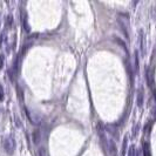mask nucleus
Returning <instances> with one entry per match:
<instances>
[{
    "mask_svg": "<svg viewBox=\"0 0 156 156\" xmlns=\"http://www.w3.org/2000/svg\"><path fill=\"white\" fill-rule=\"evenodd\" d=\"M117 23L121 27V31L125 34V37L129 40V19H128V14H120L117 18Z\"/></svg>",
    "mask_w": 156,
    "mask_h": 156,
    "instance_id": "f257e3e1",
    "label": "nucleus"
},
{
    "mask_svg": "<svg viewBox=\"0 0 156 156\" xmlns=\"http://www.w3.org/2000/svg\"><path fill=\"white\" fill-rule=\"evenodd\" d=\"M2 146H4V149L5 151L7 153L8 155H12L13 154V149H14V146H12V141L9 140L8 137H6L4 142H2Z\"/></svg>",
    "mask_w": 156,
    "mask_h": 156,
    "instance_id": "f03ea898",
    "label": "nucleus"
},
{
    "mask_svg": "<svg viewBox=\"0 0 156 156\" xmlns=\"http://www.w3.org/2000/svg\"><path fill=\"white\" fill-rule=\"evenodd\" d=\"M140 49H141V56H144L146 55V37H144V33L141 30L140 31Z\"/></svg>",
    "mask_w": 156,
    "mask_h": 156,
    "instance_id": "7ed1b4c3",
    "label": "nucleus"
},
{
    "mask_svg": "<svg viewBox=\"0 0 156 156\" xmlns=\"http://www.w3.org/2000/svg\"><path fill=\"white\" fill-rule=\"evenodd\" d=\"M108 150H109V154L112 156H117L116 144H115V141L113 140V139L108 140Z\"/></svg>",
    "mask_w": 156,
    "mask_h": 156,
    "instance_id": "20e7f679",
    "label": "nucleus"
},
{
    "mask_svg": "<svg viewBox=\"0 0 156 156\" xmlns=\"http://www.w3.org/2000/svg\"><path fill=\"white\" fill-rule=\"evenodd\" d=\"M32 140L34 144H39L40 141H41V132L39 129H35L33 133H32Z\"/></svg>",
    "mask_w": 156,
    "mask_h": 156,
    "instance_id": "39448f33",
    "label": "nucleus"
},
{
    "mask_svg": "<svg viewBox=\"0 0 156 156\" xmlns=\"http://www.w3.org/2000/svg\"><path fill=\"white\" fill-rule=\"evenodd\" d=\"M136 102H137V106L139 107H142L143 102H144V94H143V88H140L139 92H137V99H136Z\"/></svg>",
    "mask_w": 156,
    "mask_h": 156,
    "instance_id": "423d86ee",
    "label": "nucleus"
},
{
    "mask_svg": "<svg viewBox=\"0 0 156 156\" xmlns=\"http://www.w3.org/2000/svg\"><path fill=\"white\" fill-rule=\"evenodd\" d=\"M23 31L26 33H30L31 28H30V25H28V19H27V14L25 13L23 18Z\"/></svg>",
    "mask_w": 156,
    "mask_h": 156,
    "instance_id": "0eeeda50",
    "label": "nucleus"
},
{
    "mask_svg": "<svg viewBox=\"0 0 156 156\" xmlns=\"http://www.w3.org/2000/svg\"><path fill=\"white\" fill-rule=\"evenodd\" d=\"M135 56H134V61H135V66H134V68H135V73H137L139 72V54H137V52H135Z\"/></svg>",
    "mask_w": 156,
    "mask_h": 156,
    "instance_id": "6e6552de",
    "label": "nucleus"
},
{
    "mask_svg": "<svg viewBox=\"0 0 156 156\" xmlns=\"http://www.w3.org/2000/svg\"><path fill=\"white\" fill-rule=\"evenodd\" d=\"M127 142H128V139L127 136L123 140V143H122V150H121V156H126V151H127Z\"/></svg>",
    "mask_w": 156,
    "mask_h": 156,
    "instance_id": "1a4fd4ad",
    "label": "nucleus"
},
{
    "mask_svg": "<svg viewBox=\"0 0 156 156\" xmlns=\"http://www.w3.org/2000/svg\"><path fill=\"white\" fill-rule=\"evenodd\" d=\"M13 23H14V18L12 16H7V18H6V26L7 27H12Z\"/></svg>",
    "mask_w": 156,
    "mask_h": 156,
    "instance_id": "9d476101",
    "label": "nucleus"
},
{
    "mask_svg": "<svg viewBox=\"0 0 156 156\" xmlns=\"http://www.w3.org/2000/svg\"><path fill=\"white\" fill-rule=\"evenodd\" d=\"M38 156H48L46 148H44V147H40V148L38 149Z\"/></svg>",
    "mask_w": 156,
    "mask_h": 156,
    "instance_id": "9b49d317",
    "label": "nucleus"
},
{
    "mask_svg": "<svg viewBox=\"0 0 156 156\" xmlns=\"http://www.w3.org/2000/svg\"><path fill=\"white\" fill-rule=\"evenodd\" d=\"M107 129H108V133H110L112 135H113V136H119V134L115 132L116 129H115L113 126H107Z\"/></svg>",
    "mask_w": 156,
    "mask_h": 156,
    "instance_id": "f8f14e48",
    "label": "nucleus"
},
{
    "mask_svg": "<svg viewBox=\"0 0 156 156\" xmlns=\"http://www.w3.org/2000/svg\"><path fill=\"white\" fill-rule=\"evenodd\" d=\"M136 149H135V147L134 146H130V148H129V150H128V156H136Z\"/></svg>",
    "mask_w": 156,
    "mask_h": 156,
    "instance_id": "ddd939ff",
    "label": "nucleus"
},
{
    "mask_svg": "<svg viewBox=\"0 0 156 156\" xmlns=\"http://www.w3.org/2000/svg\"><path fill=\"white\" fill-rule=\"evenodd\" d=\"M5 66V55L0 54V69H2Z\"/></svg>",
    "mask_w": 156,
    "mask_h": 156,
    "instance_id": "4468645a",
    "label": "nucleus"
},
{
    "mask_svg": "<svg viewBox=\"0 0 156 156\" xmlns=\"http://www.w3.org/2000/svg\"><path fill=\"white\" fill-rule=\"evenodd\" d=\"M5 99V92H4V87L0 85V101H4Z\"/></svg>",
    "mask_w": 156,
    "mask_h": 156,
    "instance_id": "2eb2a0df",
    "label": "nucleus"
},
{
    "mask_svg": "<svg viewBox=\"0 0 156 156\" xmlns=\"http://www.w3.org/2000/svg\"><path fill=\"white\" fill-rule=\"evenodd\" d=\"M137 133H139V126H136V127L134 128L133 135H134V136H135V135H137Z\"/></svg>",
    "mask_w": 156,
    "mask_h": 156,
    "instance_id": "dca6fc26",
    "label": "nucleus"
},
{
    "mask_svg": "<svg viewBox=\"0 0 156 156\" xmlns=\"http://www.w3.org/2000/svg\"><path fill=\"white\" fill-rule=\"evenodd\" d=\"M136 156H141V154H140V151H139V150L136 151Z\"/></svg>",
    "mask_w": 156,
    "mask_h": 156,
    "instance_id": "f3484780",
    "label": "nucleus"
},
{
    "mask_svg": "<svg viewBox=\"0 0 156 156\" xmlns=\"http://www.w3.org/2000/svg\"><path fill=\"white\" fill-rule=\"evenodd\" d=\"M0 25H1V16H0Z\"/></svg>",
    "mask_w": 156,
    "mask_h": 156,
    "instance_id": "a211bd4d",
    "label": "nucleus"
}]
</instances>
